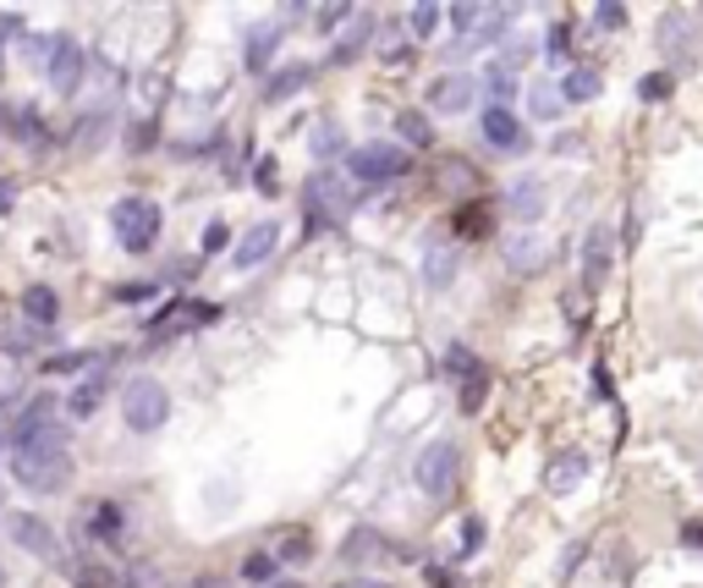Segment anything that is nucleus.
Masks as SVG:
<instances>
[{
  "mask_svg": "<svg viewBox=\"0 0 703 588\" xmlns=\"http://www.w3.org/2000/svg\"><path fill=\"white\" fill-rule=\"evenodd\" d=\"M396 138H401L407 149H429V143H434V127H429L423 111H396Z\"/></svg>",
  "mask_w": 703,
  "mask_h": 588,
  "instance_id": "nucleus-28",
  "label": "nucleus"
},
{
  "mask_svg": "<svg viewBox=\"0 0 703 588\" xmlns=\"http://www.w3.org/2000/svg\"><path fill=\"white\" fill-rule=\"evenodd\" d=\"M561 111H566L561 89H550V82H534V89H527V116L534 122H561Z\"/></svg>",
  "mask_w": 703,
  "mask_h": 588,
  "instance_id": "nucleus-27",
  "label": "nucleus"
},
{
  "mask_svg": "<svg viewBox=\"0 0 703 588\" xmlns=\"http://www.w3.org/2000/svg\"><path fill=\"white\" fill-rule=\"evenodd\" d=\"M446 374H457V380H473V374H484V363L462 347V342H451L446 347Z\"/></svg>",
  "mask_w": 703,
  "mask_h": 588,
  "instance_id": "nucleus-36",
  "label": "nucleus"
},
{
  "mask_svg": "<svg viewBox=\"0 0 703 588\" xmlns=\"http://www.w3.org/2000/svg\"><path fill=\"white\" fill-rule=\"evenodd\" d=\"M478 89L489 94V105H511V100H516V72L500 66V61H489L484 77H478Z\"/></svg>",
  "mask_w": 703,
  "mask_h": 588,
  "instance_id": "nucleus-26",
  "label": "nucleus"
},
{
  "mask_svg": "<svg viewBox=\"0 0 703 588\" xmlns=\"http://www.w3.org/2000/svg\"><path fill=\"white\" fill-rule=\"evenodd\" d=\"M660 44H665L670 55L681 50V55H687V66H692V50H698V34H692V23H687V17H676V12H670V17H665V34H660Z\"/></svg>",
  "mask_w": 703,
  "mask_h": 588,
  "instance_id": "nucleus-30",
  "label": "nucleus"
},
{
  "mask_svg": "<svg viewBox=\"0 0 703 588\" xmlns=\"http://www.w3.org/2000/svg\"><path fill=\"white\" fill-rule=\"evenodd\" d=\"M346 17H358V12H352V7H314V34H335V23H346Z\"/></svg>",
  "mask_w": 703,
  "mask_h": 588,
  "instance_id": "nucleus-47",
  "label": "nucleus"
},
{
  "mask_svg": "<svg viewBox=\"0 0 703 588\" xmlns=\"http://www.w3.org/2000/svg\"><path fill=\"white\" fill-rule=\"evenodd\" d=\"M478 132H484V143H489V149H506V154L527 149L522 116H516L511 105H484V116H478Z\"/></svg>",
  "mask_w": 703,
  "mask_h": 588,
  "instance_id": "nucleus-12",
  "label": "nucleus"
},
{
  "mask_svg": "<svg viewBox=\"0 0 703 588\" xmlns=\"http://www.w3.org/2000/svg\"><path fill=\"white\" fill-rule=\"evenodd\" d=\"M154 138H159L154 116H138V122H127V149H154Z\"/></svg>",
  "mask_w": 703,
  "mask_h": 588,
  "instance_id": "nucleus-44",
  "label": "nucleus"
},
{
  "mask_svg": "<svg viewBox=\"0 0 703 588\" xmlns=\"http://www.w3.org/2000/svg\"><path fill=\"white\" fill-rule=\"evenodd\" d=\"M253 182H258L264 193H276V188H281V171H276V154H264V159L253 165Z\"/></svg>",
  "mask_w": 703,
  "mask_h": 588,
  "instance_id": "nucleus-49",
  "label": "nucleus"
},
{
  "mask_svg": "<svg viewBox=\"0 0 703 588\" xmlns=\"http://www.w3.org/2000/svg\"><path fill=\"white\" fill-rule=\"evenodd\" d=\"M12 478L34 495H61L72 484V451H23L12 457Z\"/></svg>",
  "mask_w": 703,
  "mask_h": 588,
  "instance_id": "nucleus-5",
  "label": "nucleus"
},
{
  "mask_svg": "<svg viewBox=\"0 0 703 588\" xmlns=\"http://www.w3.org/2000/svg\"><path fill=\"white\" fill-rule=\"evenodd\" d=\"M122 424H127V435H138V440L159 435V430L170 424V391H165L159 380H149V374L127 380V391H122Z\"/></svg>",
  "mask_w": 703,
  "mask_h": 588,
  "instance_id": "nucleus-2",
  "label": "nucleus"
},
{
  "mask_svg": "<svg viewBox=\"0 0 703 588\" xmlns=\"http://www.w3.org/2000/svg\"><path fill=\"white\" fill-rule=\"evenodd\" d=\"M0 588H7V566H0Z\"/></svg>",
  "mask_w": 703,
  "mask_h": 588,
  "instance_id": "nucleus-57",
  "label": "nucleus"
},
{
  "mask_svg": "<svg viewBox=\"0 0 703 588\" xmlns=\"http://www.w3.org/2000/svg\"><path fill=\"white\" fill-rule=\"evenodd\" d=\"M681 545L703 550V523H698V517H692V523H681Z\"/></svg>",
  "mask_w": 703,
  "mask_h": 588,
  "instance_id": "nucleus-51",
  "label": "nucleus"
},
{
  "mask_svg": "<svg viewBox=\"0 0 703 588\" xmlns=\"http://www.w3.org/2000/svg\"><path fill=\"white\" fill-rule=\"evenodd\" d=\"M610 254H615V231L610 226H588L583 231V292L599 297L604 276H610Z\"/></svg>",
  "mask_w": 703,
  "mask_h": 588,
  "instance_id": "nucleus-10",
  "label": "nucleus"
},
{
  "mask_svg": "<svg viewBox=\"0 0 703 588\" xmlns=\"http://www.w3.org/2000/svg\"><path fill=\"white\" fill-rule=\"evenodd\" d=\"M237 495H242V484H237V478H226V484L215 478V484L204 489V500H209V507H215V512H226V507H237Z\"/></svg>",
  "mask_w": 703,
  "mask_h": 588,
  "instance_id": "nucleus-42",
  "label": "nucleus"
},
{
  "mask_svg": "<svg viewBox=\"0 0 703 588\" xmlns=\"http://www.w3.org/2000/svg\"><path fill=\"white\" fill-rule=\"evenodd\" d=\"M457 265H462V247L451 237H429V254H423V286L429 292H446L457 281Z\"/></svg>",
  "mask_w": 703,
  "mask_h": 588,
  "instance_id": "nucleus-13",
  "label": "nucleus"
},
{
  "mask_svg": "<svg viewBox=\"0 0 703 588\" xmlns=\"http://www.w3.org/2000/svg\"><path fill=\"white\" fill-rule=\"evenodd\" d=\"M439 23H446V7H429V0L407 12V34H412V39H434Z\"/></svg>",
  "mask_w": 703,
  "mask_h": 588,
  "instance_id": "nucleus-33",
  "label": "nucleus"
},
{
  "mask_svg": "<svg viewBox=\"0 0 703 588\" xmlns=\"http://www.w3.org/2000/svg\"><path fill=\"white\" fill-rule=\"evenodd\" d=\"M154 292H159L154 281H122V286H111V297H116V303H127V308H143Z\"/></svg>",
  "mask_w": 703,
  "mask_h": 588,
  "instance_id": "nucleus-38",
  "label": "nucleus"
},
{
  "mask_svg": "<svg viewBox=\"0 0 703 588\" xmlns=\"http://www.w3.org/2000/svg\"><path fill=\"white\" fill-rule=\"evenodd\" d=\"M583 478H588V457L583 451H555L550 468H545V489L550 495H572Z\"/></svg>",
  "mask_w": 703,
  "mask_h": 588,
  "instance_id": "nucleus-19",
  "label": "nucleus"
},
{
  "mask_svg": "<svg viewBox=\"0 0 703 588\" xmlns=\"http://www.w3.org/2000/svg\"><path fill=\"white\" fill-rule=\"evenodd\" d=\"M281 39H286L281 23H253L247 39H242V66L264 77V72H270V61H276V50H281Z\"/></svg>",
  "mask_w": 703,
  "mask_h": 588,
  "instance_id": "nucleus-15",
  "label": "nucleus"
},
{
  "mask_svg": "<svg viewBox=\"0 0 703 588\" xmlns=\"http://www.w3.org/2000/svg\"><path fill=\"white\" fill-rule=\"evenodd\" d=\"M457 231H462V237H484V231H489V209H484V204H468V209L457 215Z\"/></svg>",
  "mask_w": 703,
  "mask_h": 588,
  "instance_id": "nucleus-45",
  "label": "nucleus"
},
{
  "mask_svg": "<svg viewBox=\"0 0 703 588\" xmlns=\"http://www.w3.org/2000/svg\"><path fill=\"white\" fill-rule=\"evenodd\" d=\"M193 588H220V577H199V583H193Z\"/></svg>",
  "mask_w": 703,
  "mask_h": 588,
  "instance_id": "nucleus-55",
  "label": "nucleus"
},
{
  "mask_svg": "<svg viewBox=\"0 0 703 588\" xmlns=\"http://www.w3.org/2000/svg\"><path fill=\"white\" fill-rule=\"evenodd\" d=\"M335 588H380V583H369V577H352V583H335Z\"/></svg>",
  "mask_w": 703,
  "mask_h": 588,
  "instance_id": "nucleus-54",
  "label": "nucleus"
},
{
  "mask_svg": "<svg viewBox=\"0 0 703 588\" xmlns=\"http://www.w3.org/2000/svg\"><path fill=\"white\" fill-rule=\"evenodd\" d=\"M159 231H165V215L149 193H127V199L111 204V237H116L122 254H154Z\"/></svg>",
  "mask_w": 703,
  "mask_h": 588,
  "instance_id": "nucleus-1",
  "label": "nucleus"
},
{
  "mask_svg": "<svg viewBox=\"0 0 703 588\" xmlns=\"http://www.w3.org/2000/svg\"><path fill=\"white\" fill-rule=\"evenodd\" d=\"M599 89H604V77H599L593 66H572V72L561 77V100H566V105H588V100H599Z\"/></svg>",
  "mask_w": 703,
  "mask_h": 588,
  "instance_id": "nucleus-25",
  "label": "nucleus"
},
{
  "mask_svg": "<svg viewBox=\"0 0 703 588\" xmlns=\"http://www.w3.org/2000/svg\"><path fill=\"white\" fill-rule=\"evenodd\" d=\"M341 171H346L352 182H363V188H385V182H396V177L412 171V154H407L401 143L374 138V143H358V149H352V154L341 159Z\"/></svg>",
  "mask_w": 703,
  "mask_h": 588,
  "instance_id": "nucleus-3",
  "label": "nucleus"
},
{
  "mask_svg": "<svg viewBox=\"0 0 703 588\" xmlns=\"http://www.w3.org/2000/svg\"><path fill=\"white\" fill-rule=\"evenodd\" d=\"M457 539H462V550H457V561H473V555L484 550V539H489V523H484L478 512H468V517H462V534H457Z\"/></svg>",
  "mask_w": 703,
  "mask_h": 588,
  "instance_id": "nucleus-34",
  "label": "nucleus"
},
{
  "mask_svg": "<svg viewBox=\"0 0 703 588\" xmlns=\"http://www.w3.org/2000/svg\"><path fill=\"white\" fill-rule=\"evenodd\" d=\"M17 209V177H0V215Z\"/></svg>",
  "mask_w": 703,
  "mask_h": 588,
  "instance_id": "nucleus-50",
  "label": "nucleus"
},
{
  "mask_svg": "<svg viewBox=\"0 0 703 588\" xmlns=\"http://www.w3.org/2000/svg\"><path fill=\"white\" fill-rule=\"evenodd\" d=\"M105 127H111V105H100L94 116H82V122H77V143H100Z\"/></svg>",
  "mask_w": 703,
  "mask_h": 588,
  "instance_id": "nucleus-39",
  "label": "nucleus"
},
{
  "mask_svg": "<svg viewBox=\"0 0 703 588\" xmlns=\"http://www.w3.org/2000/svg\"><path fill=\"white\" fill-rule=\"evenodd\" d=\"M276 572H281V555H276L270 545L247 550V561H242V577H247V583H264V588H270V583H276Z\"/></svg>",
  "mask_w": 703,
  "mask_h": 588,
  "instance_id": "nucleus-29",
  "label": "nucleus"
},
{
  "mask_svg": "<svg viewBox=\"0 0 703 588\" xmlns=\"http://www.w3.org/2000/svg\"><path fill=\"white\" fill-rule=\"evenodd\" d=\"M341 561L346 566H369V561H396V545L380 534V528H352L346 545H341Z\"/></svg>",
  "mask_w": 703,
  "mask_h": 588,
  "instance_id": "nucleus-16",
  "label": "nucleus"
},
{
  "mask_svg": "<svg viewBox=\"0 0 703 588\" xmlns=\"http://www.w3.org/2000/svg\"><path fill=\"white\" fill-rule=\"evenodd\" d=\"M23 319H28L34 330H50V324L61 319V292H55V286H28V292H23Z\"/></svg>",
  "mask_w": 703,
  "mask_h": 588,
  "instance_id": "nucleus-24",
  "label": "nucleus"
},
{
  "mask_svg": "<svg viewBox=\"0 0 703 588\" xmlns=\"http://www.w3.org/2000/svg\"><path fill=\"white\" fill-rule=\"evenodd\" d=\"M82 534L88 539H122L127 534V507H122V500H94V507H88L82 512Z\"/></svg>",
  "mask_w": 703,
  "mask_h": 588,
  "instance_id": "nucleus-18",
  "label": "nucleus"
},
{
  "mask_svg": "<svg viewBox=\"0 0 703 588\" xmlns=\"http://www.w3.org/2000/svg\"><path fill=\"white\" fill-rule=\"evenodd\" d=\"M566 50H572V23H555V28L545 34V55H550V61H561Z\"/></svg>",
  "mask_w": 703,
  "mask_h": 588,
  "instance_id": "nucleus-48",
  "label": "nucleus"
},
{
  "mask_svg": "<svg viewBox=\"0 0 703 588\" xmlns=\"http://www.w3.org/2000/svg\"><path fill=\"white\" fill-rule=\"evenodd\" d=\"M276 588H297V583H276Z\"/></svg>",
  "mask_w": 703,
  "mask_h": 588,
  "instance_id": "nucleus-58",
  "label": "nucleus"
},
{
  "mask_svg": "<svg viewBox=\"0 0 703 588\" xmlns=\"http://www.w3.org/2000/svg\"><path fill=\"white\" fill-rule=\"evenodd\" d=\"M352 149H346V132H341V122L335 116H319L314 127H308V159H319V171H330L335 159H346Z\"/></svg>",
  "mask_w": 703,
  "mask_h": 588,
  "instance_id": "nucleus-17",
  "label": "nucleus"
},
{
  "mask_svg": "<svg viewBox=\"0 0 703 588\" xmlns=\"http://www.w3.org/2000/svg\"><path fill=\"white\" fill-rule=\"evenodd\" d=\"M314 72H319V66H308V61H292V66H281L270 82H264V105H286L292 94H303L308 82H314Z\"/></svg>",
  "mask_w": 703,
  "mask_h": 588,
  "instance_id": "nucleus-20",
  "label": "nucleus"
},
{
  "mask_svg": "<svg viewBox=\"0 0 703 588\" xmlns=\"http://www.w3.org/2000/svg\"><path fill=\"white\" fill-rule=\"evenodd\" d=\"M446 23H451L462 39H473V34H478L473 23H484V7H451V12H446Z\"/></svg>",
  "mask_w": 703,
  "mask_h": 588,
  "instance_id": "nucleus-43",
  "label": "nucleus"
},
{
  "mask_svg": "<svg viewBox=\"0 0 703 588\" xmlns=\"http://www.w3.org/2000/svg\"><path fill=\"white\" fill-rule=\"evenodd\" d=\"M473 100H478V77H468V72H439L429 82V111L434 116H468Z\"/></svg>",
  "mask_w": 703,
  "mask_h": 588,
  "instance_id": "nucleus-8",
  "label": "nucleus"
},
{
  "mask_svg": "<svg viewBox=\"0 0 703 588\" xmlns=\"http://www.w3.org/2000/svg\"><path fill=\"white\" fill-rule=\"evenodd\" d=\"M44 72H50V89L66 100V94H77V82H82V72H88V50H82L72 34H55V50H50Z\"/></svg>",
  "mask_w": 703,
  "mask_h": 588,
  "instance_id": "nucleus-7",
  "label": "nucleus"
},
{
  "mask_svg": "<svg viewBox=\"0 0 703 588\" xmlns=\"http://www.w3.org/2000/svg\"><path fill=\"white\" fill-rule=\"evenodd\" d=\"M593 396L610 401V374H604V369H593Z\"/></svg>",
  "mask_w": 703,
  "mask_h": 588,
  "instance_id": "nucleus-52",
  "label": "nucleus"
},
{
  "mask_svg": "<svg viewBox=\"0 0 703 588\" xmlns=\"http://www.w3.org/2000/svg\"><path fill=\"white\" fill-rule=\"evenodd\" d=\"M303 199H308V209H314V215H308V231H319L324 220L346 215V204H352L335 171H314V177H308V188H303Z\"/></svg>",
  "mask_w": 703,
  "mask_h": 588,
  "instance_id": "nucleus-9",
  "label": "nucleus"
},
{
  "mask_svg": "<svg viewBox=\"0 0 703 588\" xmlns=\"http://www.w3.org/2000/svg\"><path fill=\"white\" fill-rule=\"evenodd\" d=\"M457 468H462L457 440H429V446L418 451V462H412V478H418V489H423L429 500H446V495L457 489Z\"/></svg>",
  "mask_w": 703,
  "mask_h": 588,
  "instance_id": "nucleus-4",
  "label": "nucleus"
},
{
  "mask_svg": "<svg viewBox=\"0 0 703 588\" xmlns=\"http://www.w3.org/2000/svg\"><path fill=\"white\" fill-rule=\"evenodd\" d=\"M276 247H281V220H258V226H247L242 242L231 247V265H237V270H258L264 259L276 254Z\"/></svg>",
  "mask_w": 703,
  "mask_h": 588,
  "instance_id": "nucleus-11",
  "label": "nucleus"
},
{
  "mask_svg": "<svg viewBox=\"0 0 703 588\" xmlns=\"http://www.w3.org/2000/svg\"><path fill=\"white\" fill-rule=\"evenodd\" d=\"M0 66H7V39H0Z\"/></svg>",
  "mask_w": 703,
  "mask_h": 588,
  "instance_id": "nucleus-56",
  "label": "nucleus"
},
{
  "mask_svg": "<svg viewBox=\"0 0 703 588\" xmlns=\"http://www.w3.org/2000/svg\"><path fill=\"white\" fill-rule=\"evenodd\" d=\"M105 391H111V380H105V374H88V380H77V385H72V396H66V418H77V424H82V418H94V412H100V401H105Z\"/></svg>",
  "mask_w": 703,
  "mask_h": 588,
  "instance_id": "nucleus-22",
  "label": "nucleus"
},
{
  "mask_svg": "<svg viewBox=\"0 0 703 588\" xmlns=\"http://www.w3.org/2000/svg\"><path fill=\"white\" fill-rule=\"evenodd\" d=\"M593 23H599L604 34H622V28H627V7H615V0H599V7H593Z\"/></svg>",
  "mask_w": 703,
  "mask_h": 588,
  "instance_id": "nucleus-41",
  "label": "nucleus"
},
{
  "mask_svg": "<svg viewBox=\"0 0 703 588\" xmlns=\"http://www.w3.org/2000/svg\"><path fill=\"white\" fill-rule=\"evenodd\" d=\"M545 259H550V247H545L539 237H511V242H506V265H511L516 276H539Z\"/></svg>",
  "mask_w": 703,
  "mask_h": 588,
  "instance_id": "nucleus-23",
  "label": "nucleus"
},
{
  "mask_svg": "<svg viewBox=\"0 0 703 588\" xmlns=\"http://www.w3.org/2000/svg\"><path fill=\"white\" fill-rule=\"evenodd\" d=\"M7 539L34 561H61V534L39 512H7Z\"/></svg>",
  "mask_w": 703,
  "mask_h": 588,
  "instance_id": "nucleus-6",
  "label": "nucleus"
},
{
  "mask_svg": "<svg viewBox=\"0 0 703 588\" xmlns=\"http://www.w3.org/2000/svg\"><path fill=\"white\" fill-rule=\"evenodd\" d=\"M88 363H100V353H55V358H44V374H77V369H88Z\"/></svg>",
  "mask_w": 703,
  "mask_h": 588,
  "instance_id": "nucleus-37",
  "label": "nucleus"
},
{
  "mask_svg": "<svg viewBox=\"0 0 703 588\" xmlns=\"http://www.w3.org/2000/svg\"><path fill=\"white\" fill-rule=\"evenodd\" d=\"M484 396H489V374H473V380H462V412H478L484 407Z\"/></svg>",
  "mask_w": 703,
  "mask_h": 588,
  "instance_id": "nucleus-46",
  "label": "nucleus"
},
{
  "mask_svg": "<svg viewBox=\"0 0 703 588\" xmlns=\"http://www.w3.org/2000/svg\"><path fill=\"white\" fill-rule=\"evenodd\" d=\"M577 561H583V545H572V550H566V561H561V577H572V572H577Z\"/></svg>",
  "mask_w": 703,
  "mask_h": 588,
  "instance_id": "nucleus-53",
  "label": "nucleus"
},
{
  "mask_svg": "<svg viewBox=\"0 0 703 588\" xmlns=\"http://www.w3.org/2000/svg\"><path fill=\"white\" fill-rule=\"evenodd\" d=\"M676 82H681V72H670V66H665V72H649V77L638 82V100H643V105H665V100L676 94Z\"/></svg>",
  "mask_w": 703,
  "mask_h": 588,
  "instance_id": "nucleus-31",
  "label": "nucleus"
},
{
  "mask_svg": "<svg viewBox=\"0 0 703 588\" xmlns=\"http://www.w3.org/2000/svg\"><path fill=\"white\" fill-rule=\"evenodd\" d=\"M545 209H550V188H545L539 177H516V182L506 188V215H511V220L534 226Z\"/></svg>",
  "mask_w": 703,
  "mask_h": 588,
  "instance_id": "nucleus-14",
  "label": "nucleus"
},
{
  "mask_svg": "<svg viewBox=\"0 0 703 588\" xmlns=\"http://www.w3.org/2000/svg\"><path fill=\"white\" fill-rule=\"evenodd\" d=\"M226 247H231V226H226V220H209V226H204V259H220Z\"/></svg>",
  "mask_w": 703,
  "mask_h": 588,
  "instance_id": "nucleus-40",
  "label": "nucleus"
},
{
  "mask_svg": "<svg viewBox=\"0 0 703 588\" xmlns=\"http://www.w3.org/2000/svg\"><path fill=\"white\" fill-rule=\"evenodd\" d=\"M270 550H276L281 561H292V566H297V561H314V534H308V528H286Z\"/></svg>",
  "mask_w": 703,
  "mask_h": 588,
  "instance_id": "nucleus-32",
  "label": "nucleus"
},
{
  "mask_svg": "<svg viewBox=\"0 0 703 588\" xmlns=\"http://www.w3.org/2000/svg\"><path fill=\"white\" fill-rule=\"evenodd\" d=\"M369 39H374V17L358 12V28H346V34L330 44V61H324V66H352V61H358V55L369 50Z\"/></svg>",
  "mask_w": 703,
  "mask_h": 588,
  "instance_id": "nucleus-21",
  "label": "nucleus"
},
{
  "mask_svg": "<svg viewBox=\"0 0 703 588\" xmlns=\"http://www.w3.org/2000/svg\"><path fill=\"white\" fill-rule=\"evenodd\" d=\"M12 132H17L23 143H44V138H50V127L39 122V111H34V105H23V111H12Z\"/></svg>",
  "mask_w": 703,
  "mask_h": 588,
  "instance_id": "nucleus-35",
  "label": "nucleus"
}]
</instances>
